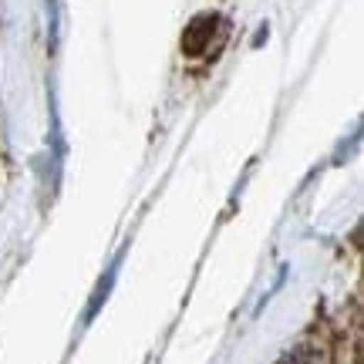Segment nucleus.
Instances as JSON below:
<instances>
[{
	"label": "nucleus",
	"instance_id": "obj_1",
	"mask_svg": "<svg viewBox=\"0 0 364 364\" xmlns=\"http://www.w3.org/2000/svg\"><path fill=\"white\" fill-rule=\"evenodd\" d=\"M226 34H230V27L220 14H196L182 31V54L189 61H213L223 51Z\"/></svg>",
	"mask_w": 364,
	"mask_h": 364
}]
</instances>
